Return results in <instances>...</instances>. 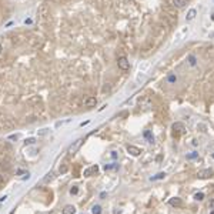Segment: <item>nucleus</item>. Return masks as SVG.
Wrapping results in <instances>:
<instances>
[{
    "instance_id": "1",
    "label": "nucleus",
    "mask_w": 214,
    "mask_h": 214,
    "mask_svg": "<svg viewBox=\"0 0 214 214\" xmlns=\"http://www.w3.org/2000/svg\"><path fill=\"white\" fill-rule=\"evenodd\" d=\"M83 141H84V139H79V140H76L73 144H70L69 146V148H67V153H69V156H73L79 148L82 147V144H83Z\"/></svg>"
},
{
    "instance_id": "2",
    "label": "nucleus",
    "mask_w": 214,
    "mask_h": 214,
    "mask_svg": "<svg viewBox=\"0 0 214 214\" xmlns=\"http://www.w3.org/2000/svg\"><path fill=\"white\" fill-rule=\"evenodd\" d=\"M117 66H118V69H121L123 71H127L130 69V62L127 60V57L121 56V57L117 59Z\"/></svg>"
},
{
    "instance_id": "3",
    "label": "nucleus",
    "mask_w": 214,
    "mask_h": 214,
    "mask_svg": "<svg viewBox=\"0 0 214 214\" xmlns=\"http://www.w3.org/2000/svg\"><path fill=\"white\" fill-rule=\"evenodd\" d=\"M211 176H213V170L211 168H204V170H200L197 173L198 179H208Z\"/></svg>"
},
{
    "instance_id": "4",
    "label": "nucleus",
    "mask_w": 214,
    "mask_h": 214,
    "mask_svg": "<svg viewBox=\"0 0 214 214\" xmlns=\"http://www.w3.org/2000/svg\"><path fill=\"white\" fill-rule=\"evenodd\" d=\"M184 130H186V127H184V124L180 123V121H177V123L173 124V132H174L176 136H179V134H181V133H184Z\"/></svg>"
},
{
    "instance_id": "5",
    "label": "nucleus",
    "mask_w": 214,
    "mask_h": 214,
    "mask_svg": "<svg viewBox=\"0 0 214 214\" xmlns=\"http://www.w3.org/2000/svg\"><path fill=\"white\" fill-rule=\"evenodd\" d=\"M97 171H99V166L94 164V166H91V167H89V168H86L84 173H83V176L84 177H90L91 174H96Z\"/></svg>"
},
{
    "instance_id": "6",
    "label": "nucleus",
    "mask_w": 214,
    "mask_h": 214,
    "mask_svg": "<svg viewBox=\"0 0 214 214\" xmlns=\"http://www.w3.org/2000/svg\"><path fill=\"white\" fill-rule=\"evenodd\" d=\"M127 151H129L132 156H134V157H137V156L141 154V150L139 147H136V146H127Z\"/></svg>"
},
{
    "instance_id": "7",
    "label": "nucleus",
    "mask_w": 214,
    "mask_h": 214,
    "mask_svg": "<svg viewBox=\"0 0 214 214\" xmlns=\"http://www.w3.org/2000/svg\"><path fill=\"white\" fill-rule=\"evenodd\" d=\"M96 104H97V99L96 97H87V99L84 100V106L89 107V109L90 107H94Z\"/></svg>"
},
{
    "instance_id": "8",
    "label": "nucleus",
    "mask_w": 214,
    "mask_h": 214,
    "mask_svg": "<svg viewBox=\"0 0 214 214\" xmlns=\"http://www.w3.org/2000/svg\"><path fill=\"white\" fill-rule=\"evenodd\" d=\"M150 66H151V63H150V62H143V63L139 66V73L146 74V73H147V70L150 69Z\"/></svg>"
},
{
    "instance_id": "9",
    "label": "nucleus",
    "mask_w": 214,
    "mask_h": 214,
    "mask_svg": "<svg viewBox=\"0 0 214 214\" xmlns=\"http://www.w3.org/2000/svg\"><path fill=\"white\" fill-rule=\"evenodd\" d=\"M74 213H76V207L71 206V204L64 206V208L62 210V214H74Z\"/></svg>"
},
{
    "instance_id": "10",
    "label": "nucleus",
    "mask_w": 214,
    "mask_h": 214,
    "mask_svg": "<svg viewBox=\"0 0 214 214\" xmlns=\"http://www.w3.org/2000/svg\"><path fill=\"white\" fill-rule=\"evenodd\" d=\"M170 206H173V207H181L183 206V200L179 197L170 198Z\"/></svg>"
},
{
    "instance_id": "11",
    "label": "nucleus",
    "mask_w": 214,
    "mask_h": 214,
    "mask_svg": "<svg viewBox=\"0 0 214 214\" xmlns=\"http://www.w3.org/2000/svg\"><path fill=\"white\" fill-rule=\"evenodd\" d=\"M187 33H188V27H183L180 32L176 34V40H179V42H180V40H183V39H184V36H186Z\"/></svg>"
},
{
    "instance_id": "12",
    "label": "nucleus",
    "mask_w": 214,
    "mask_h": 214,
    "mask_svg": "<svg viewBox=\"0 0 214 214\" xmlns=\"http://www.w3.org/2000/svg\"><path fill=\"white\" fill-rule=\"evenodd\" d=\"M187 4V0H173V6L177 9H183Z\"/></svg>"
},
{
    "instance_id": "13",
    "label": "nucleus",
    "mask_w": 214,
    "mask_h": 214,
    "mask_svg": "<svg viewBox=\"0 0 214 214\" xmlns=\"http://www.w3.org/2000/svg\"><path fill=\"white\" fill-rule=\"evenodd\" d=\"M196 16H197V10H196V9H190L188 13H187V16H186V20L190 21V20H193Z\"/></svg>"
},
{
    "instance_id": "14",
    "label": "nucleus",
    "mask_w": 214,
    "mask_h": 214,
    "mask_svg": "<svg viewBox=\"0 0 214 214\" xmlns=\"http://www.w3.org/2000/svg\"><path fill=\"white\" fill-rule=\"evenodd\" d=\"M166 173H157L156 176H153V177H150V180L151 181H156V180H163V179H166Z\"/></svg>"
},
{
    "instance_id": "15",
    "label": "nucleus",
    "mask_w": 214,
    "mask_h": 214,
    "mask_svg": "<svg viewBox=\"0 0 214 214\" xmlns=\"http://www.w3.org/2000/svg\"><path fill=\"white\" fill-rule=\"evenodd\" d=\"M143 136H144V137L147 139L148 143H154V137H153V134H151V132H150V130H146Z\"/></svg>"
},
{
    "instance_id": "16",
    "label": "nucleus",
    "mask_w": 214,
    "mask_h": 214,
    "mask_svg": "<svg viewBox=\"0 0 214 214\" xmlns=\"http://www.w3.org/2000/svg\"><path fill=\"white\" fill-rule=\"evenodd\" d=\"M144 80H146V76H144L143 73H139V74H137V77H136V82H137V84L143 83Z\"/></svg>"
},
{
    "instance_id": "17",
    "label": "nucleus",
    "mask_w": 214,
    "mask_h": 214,
    "mask_svg": "<svg viewBox=\"0 0 214 214\" xmlns=\"http://www.w3.org/2000/svg\"><path fill=\"white\" fill-rule=\"evenodd\" d=\"M53 179H54V174H53V173H47V174H46V177L43 179V183H50Z\"/></svg>"
},
{
    "instance_id": "18",
    "label": "nucleus",
    "mask_w": 214,
    "mask_h": 214,
    "mask_svg": "<svg viewBox=\"0 0 214 214\" xmlns=\"http://www.w3.org/2000/svg\"><path fill=\"white\" fill-rule=\"evenodd\" d=\"M91 211H93V214H101V207L100 206H93Z\"/></svg>"
},
{
    "instance_id": "19",
    "label": "nucleus",
    "mask_w": 214,
    "mask_h": 214,
    "mask_svg": "<svg viewBox=\"0 0 214 214\" xmlns=\"http://www.w3.org/2000/svg\"><path fill=\"white\" fill-rule=\"evenodd\" d=\"M77 193H79V187H77V186H73V187L70 188V194H71V196H76Z\"/></svg>"
},
{
    "instance_id": "20",
    "label": "nucleus",
    "mask_w": 214,
    "mask_h": 214,
    "mask_svg": "<svg viewBox=\"0 0 214 214\" xmlns=\"http://www.w3.org/2000/svg\"><path fill=\"white\" fill-rule=\"evenodd\" d=\"M194 198H196L197 201H201V200H204V193H196V194H194Z\"/></svg>"
},
{
    "instance_id": "21",
    "label": "nucleus",
    "mask_w": 214,
    "mask_h": 214,
    "mask_svg": "<svg viewBox=\"0 0 214 214\" xmlns=\"http://www.w3.org/2000/svg\"><path fill=\"white\" fill-rule=\"evenodd\" d=\"M197 156H198V153H197V151H193V153L187 154V159H188V160H193V159H196Z\"/></svg>"
},
{
    "instance_id": "22",
    "label": "nucleus",
    "mask_w": 214,
    "mask_h": 214,
    "mask_svg": "<svg viewBox=\"0 0 214 214\" xmlns=\"http://www.w3.org/2000/svg\"><path fill=\"white\" fill-rule=\"evenodd\" d=\"M188 63L191 66H196V57L194 56H188Z\"/></svg>"
},
{
    "instance_id": "23",
    "label": "nucleus",
    "mask_w": 214,
    "mask_h": 214,
    "mask_svg": "<svg viewBox=\"0 0 214 214\" xmlns=\"http://www.w3.org/2000/svg\"><path fill=\"white\" fill-rule=\"evenodd\" d=\"M167 82H168V83H176V82H177V77H176L174 74H171V76H168Z\"/></svg>"
},
{
    "instance_id": "24",
    "label": "nucleus",
    "mask_w": 214,
    "mask_h": 214,
    "mask_svg": "<svg viewBox=\"0 0 214 214\" xmlns=\"http://www.w3.org/2000/svg\"><path fill=\"white\" fill-rule=\"evenodd\" d=\"M59 171H60V174H64V173L67 171V166L66 164L60 166V170H59Z\"/></svg>"
},
{
    "instance_id": "25",
    "label": "nucleus",
    "mask_w": 214,
    "mask_h": 214,
    "mask_svg": "<svg viewBox=\"0 0 214 214\" xmlns=\"http://www.w3.org/2000/svg\"><path fill=\"white\" fill-rule=\"evenodd\" d=\"M34 143H36L34 139H27V140H26V146H27V144H34Z\"/></svg>"
},
{
    "instance_id": "26",
    "label": "nucleus",
    "mask_w": 214,
    "mask_h": 214,
    "mask_svg": "<svg viewBox=\"0 0 214 214\" xmlns=\"http://www.w3.org/2000/svg\"><path fill=\"white\" fill-rule=\"evenodd\" d=\"M114 167H116L114 164H109V166L106 164V166H104V170H110V168H114Z\"/></svg>"
},
{
    "instance_id": "27",
    "label": "nucleus",
    "mask_w": 214,
    "mask_h": 214,
    "mask_svg": "<svg viewBox=\"0 0 214 214\" xmlns=\"http://www.w3.org/2000/svg\"><path fill=\"white\" fill-rule=\"evenodd\" d=\"M29 177H30V174H29V173H24V176L21 177V180H27Z\"/></svg>"
},
{
    "instance_id": "28",
    "label": "nucleus",
    "mask_w": 214,
    "mask_h": 214,
    "mask_svg": "<svg viewBox=\"0 0 214 214\" xmlns=\"http://www.w3.org/2000/svg\"><path fill=\"white\" fill-rule=\"evenodd\" d=\"M9 139H10V140H17V139H19V136H17V134H13V136H10Z\"/></svg>"
},
{
    "instance_id": "29",
    "label": "nucleus",
    "mask_w": 214,
    "mask_h": 214,
    "mask_svg": "<svg viewBox=\"0 0 214 214\" xmlns=\"http://www.w3.org/2000/svg\"><path fill=\"white\" fill-rule=\"evenodd\" d=\"M24 23H26V24H32V19H26Z\"/></svg>"
},
{
    "instance_id": "30",
    "label": "nucleus",
    "mask_w": 214,
    "mask_h": 214,
    "mask_svg": "<svg viewBox=\"0 0 214 214\" xmlns=\"http://www.w3.org/2000/svg\"><path fill=\"white\" fill-rule=\"evenodd\" d=\"M3 183H4V176L0 174V184H3Z\"/></svg>"
},
{
    "instance_id": "31",
    "label": "nucleus",
    "mask_w": 214,
    "mask_h": 214,
    "mask_svg": "<svg viewBox=\"0 0 214 214\" xmlns=\"http://www.w3.org/2000/svg\"><path fill=\"white\" fill-rule=\"evenodd\" d=\"M112 157H113V159L117 157V151H112Z\"/></svg>"
},
{
    "instance_id": "32",
    "label": "nucleus",
    "mask_w": 214,
    "mask_h": 214,
    "mask_svg": "<svg viewBox=\"0 0 214 214\" xmlns=\"http://www.w3.org/2000/svg\"><path fill=\"white\" fill-rule=\"evenodd\" d=\"M6 198H7V197H6V196H3V197L0 198V203H3V201H4V200H6Z\"/></svg>"
},
{
    "instance_id": "33",
    "label": "nucleus",
    "mask_w": 214,
    "mask_h": 214,
    "mask_svg": "<svg viewBox=\"0 0 214 214\" xmlns=\"http://www.w3.org/2000/svg\"><path fill=\"white\" fill-rule=\"evenodd\" d=\"M211 20H214V13H213V15H211Z\"/></svg>"
},
{
    "instance_id": "34",
    "label": "nucleus",
    "mask_w": 214,
    "mask_h": 214,
    "mask_svg": "<svg viewBox=\"0 0 214 214\" xmlns=\"http://www.w3.org/2000/svg\"><path fill=\"white\" fill-rule=\"evenodd\" d=\"M1 50H3V47H1V44H0V53H1Z\"/></svg>"
},
{
    "instance_id": "35",
    "label": "nucleus",
    "mask_w": 214,
    "mask_h": 214,
    "mask_svg": "<svg viewBox=\"0 0 214 214\" xmlns=\"http://www.w3.org/2000/svg\"><path fill=\"white\" fill-rule=\"evenodd\" d=\"M211 157H213V159H214V153H213V154H211Z\"/></svg>"
},
{
    "instance_id": "36",
    "label": "nucleus",
    "mask_w": 214,
    "mask_h": 214,
    "mask_svg": "<svg viewBox=\"0 0 214 214\" xmlns=\"http://www.w3.org/2000/svg\"><path fill=\"white\" fill-rule=\"evenodd\" d=\"M210 214H214V211H211V213H210Z\"/></svg>"
},
{
    "instance_id": "37",
    "label": "nucleus",
    "mask_w": 214,
    "mask_h": 214,
    "mask_svg": "<svg viewBox=\"0 0 214 214\" xmlns=\"http://www.w3.org/2000/svg\"><path fill=\"white\" fill-rule=\"evenodd\" d=\"M0 207H1V203H0Z\"/></svg>"
}]
</instances>
